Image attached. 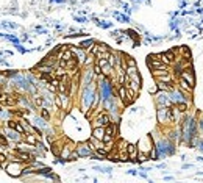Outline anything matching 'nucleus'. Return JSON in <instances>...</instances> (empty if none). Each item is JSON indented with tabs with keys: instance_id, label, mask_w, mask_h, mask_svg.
Here are the masks:
<instances>
[{
	"instance_id": "f257e3e1",
	"label": "nucleus",
	"mask_w": 203,
	"mask_h": 183,
	"mask_svg": "<svg viewBox=\"0 0 203 183\" xmlns=\"http://www.w3.org/2000/svg\"><path fill=\"white\" fill-rule=\"evenodd\" d=\"M108 124H111V118H109L108 114H106V113H103V114H100L97 118V122H95V127H99V125H100V127H103V125H108Z\"/></svg>"
},
{
	"instance_id": "f03ea898",
	"label": "nucleus",
	"mask_w": 203,
	"mask_h": 183,
	"mask_svg": "<svg viewBox=\"0 0 203 183\" xmlns=\"http://www.w3.org/2000/svg\"><path fill=\"white\" fill-rule=\"evenodd\" d=\"M161 61L166 63V64H170V63H174V61H175L174 52H164V53H161Z\"/></svg>"
},
{
	"instance_id": "7ed1b4c3",
	"label": "nucleus",
	"mask_w": 203,
	"mask_h": 183,
	"mask_svg": "<svg viewBox=\"0 0 203 183\" xmlns=\"http://www.w3.org/2000/svg\"><path fill=\"white\" fill-rule=\"evenodd\" d=\"M92 136H94L95 139H99V141H102L103 136H105V128L103 127H94V130H92Z\"/></svg>"
},
{
	"instance_id": "20e7f679",
	"label": "nucleus",
	"mask_w": 203,
	"mask_h": 183,
	"mask_svg": "<svg viewBox=\"0 0 203 183\" xmlns=\"http://www.w3.org/2000/svg\"><path fill=\"white\" fill-rule=\"evenodd\" d=\"M8 125H9V128H13V130H16V132H19V133H25V128L22 127L19 122H16V121H9Z\"/></svg>"
},
{
	"instance_id": "39448f33",
	"label": "nucleus",
	"mask_w": 203,
	"mask_h": 183,
	"mask_svg": "<svg viewBox=\"0 0 203 183\" xmlns=\"http://www.w3.org/2000/svg\"><path fill=\"white\" fill-rule=\"evenodd\" d=\"M116 132H117V127H116L114 124H108V125L105 127V133H106V135H109V136H112V138L117 135Z\"/></svg>"
},
{
	"instance_id": "423d86ee",
	"label": "nucleus",
	"mask_w": 203,
	"mask_h": 183,
	"mask_svg": "<svg viewBox=\"0 0 203 183\" xmlns=\"http://www.w3.org/2000/svg\"><path fill=\"white\" fill-rule=\"evenodd\" d=\"M72 56H74V52L67 49V50H64L61 55H59V59H63V61H67V59H71Z\"/></svg>"
},
{
	"instance_id": "0eeeda50",
	"label": "nucleus",
	"mask_w": 203,
	"mask_h": 183,
	"mask_svg": "<svg viewBox=\"0 0 203 183\" xmlns=\"http://www.w3.org/2000/svg\"><path fill=\"white\" fill-rule=\"evenodd\" d=\"M78 155H80V157H83V155H85V157H88V155H92V152L89 150L88 146H81V147L78 149Z\"/></svg>"
},
{
	"instance_id": "6e6552de",
	"label": "nucleus",
	"mask_w": 203,
	"mask_h": 183,
	"mask_svg": "<svg viewBox=\"0 0 203 183\" xmlns=\"http://www.w3.org/2000/svg\"><path fill=\"white\" fill-rule=\"evenodd\" d=\"M180 88H181L183 91H188V92H191V91H192V86L189 85V83L186 81V80H183V78L180 80Z\"/></svg>"
},
{
	"instance_id": "1a4fd4ad",
	"label": "nucleus",
	"mask_w": 203,
	"mask_h": 183,
	"mask_svg": "<svg viewBox=\"0 0 203 183\" xmlns=\"http://www.w3.org/2000/svg\"><path fill=\"white\" fill-rule=\"evenodd\" d=\"M119 97L127 104V88H125V86H120V88H119Z\"/></svg>"
},
{
	"instance_id": "9d476101",
	"label": "nucleus",
	"mask_w": 203,
	"mask_h": 183,
	"mask_svg": "<svg viewBox=\"0 0 203 183\" xmlns=\"http://www.w3.org/2000/svg\"><path fill=\"white\" fill-rule=\"evenodd\" d=\"M8 172H9L11 175H19V174H21V169H19V166L11 164V166L8 168Z\"/></svg>"
},
{
	"instance_id": "9b49d317",
	"label": "nucleus",
	"mask_w": 203,
	"mask_h": 183,
	"mask_svg": "<svg viewBox=\"0 0 203 183\" xmlns=\"http://www.w3.org/2000/svg\"><path fill=\"white\" fill-rule=\"evenodd\" d=\"M16 155H19V157H21L22 160H24V161H28V160H31V158H33L30 154H25V152H21V150H17V152H16Z\"/></svg>"
},
{
	"instance_id": "f8f14e48",
	"label": "nucleus",
	"mask_w": 203,
	"mask_h": 183,
	"mask_svg": "<svg viewBox=\"0 0 203 183\" xmlns=\"http://www.w3.org/2000/svg\"><path fill=\"white\" fill-rule=\"evenodd\" d=\"M175 108H178L180 111H188V104H186V102H177V104H175Z\"/></svg>"
},
{
	"instance_id": "ddd939ff",
	"label": "nucleus",
	"mask_w": 203,
	"mask_h": 183,
	"mask_svg": "<svg viewBox=\"0 0 203 183\" xmlns=\"http://www.w3.org/2000/svg\"><path fill=\"white\" fill-rule=\"evenodd\" d=\"M27 142H30V144H38V139L31 135H27Z\"/></svg>"
},
{
	"instance_id": "4468645a",
	"label": "nucleus",
	"mask_w": 203,
	"mask_h": 183,
	"mask_svg": "<svg viewBox=\"0 0 203 183\" xmlns=\"http://www.w3.org/2000/svg\"><path fill=\"white\" fill-rule=\"evenodd\" d=\"M41 116L45 119V121H49V119H50V114H49V111H47V110H44V108L41 110Z\"/></svg>"
},
{
	"instance_id": "2eb2a0df",
	"label": "nucleus",
	"mask_w": 203,
	"mask_h": 183,
	"mask_svg": "<svg viewBox=\"0 0 203 183\" xmlns=\"http://www.w3.org/2000/svg\"><path fill=\"white\" fill-rule=\"evenodd\" d=\"M35 104L38 105V106H42V105H44V99H42V97H39V96H38V97L35 99Z\"/></svg>"
},
{
	"instance_id": "dca6fc26",
	"label": "nucleus",
	"mask_w": 203,
	"mask_h": 183,
	"mask_svg": "<svg viewBox=\"0 0 203 183\" xmlns=\"http://www.w3.org/2000/svg\"><path fill=\"white\" fill-rule=\"evenodd\" d=\"M8 146V141L5 139V136H0V147H6Z\"/></svg>"
},
{
	"instance_id": "f3484780",
	"label": "nucleus",
	"mask_w": 203,
	"mask_h": 183,
	"mask_svg": "<svg viewBox=\"0 0 203 183\" xmlns=\"http://www.w3.org/2000/svg\"><path fill=\"white\" fill-rule=\"evenodd\" d=\"M94 72H95L97 75H100V74H102V67H100L99 64H95V66H94Z\"/></svg>"
},
{
	"instance_id": "a211bd4d",
	"label": "nucleus",
	"mask_w": 203,
	"mask_h": 183,
	"mask_svg": "<svg viewBox=\"0 0 203 183\" xmlns=\"http://www.w3.org/2000/svg\"><path fill=\"white\" fill-rule=\"evenodd\" d=\"M127 64H128V66H136V61H134L133 58H130V56H128V58H127Z\"/></svg>"
},
{
	"instance_id": "6ab92c4d",
	"label": "nucleus",
	"mask_w": 203,
	"mask_h": 183,
	"mask_svg": "<svg viewBox=\"0 0 203 183\" xmlns=\"http://www.w3.org/2000/svg\"><path fill=\"white\" fill-rule=\"evenodd\" d=\"M3 161H6V157L3 154H0V163H3Z\"/></svg>"
}]
</instances>
